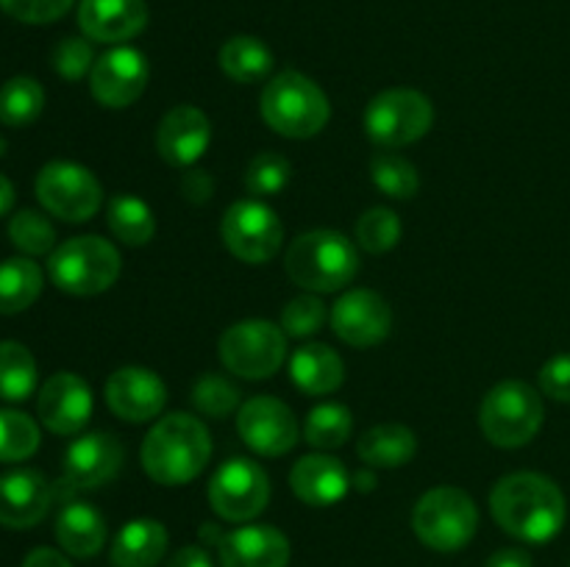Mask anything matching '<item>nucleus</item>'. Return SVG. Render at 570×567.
<instances>
[{"label": "nucleus", "instance_id": "de8ad7c7", "mask_svg": "<svg viewBox=\"0 0 570 567\" xmlns=\"http://www.w3.org/2000/svg\"><path fill=\"white\" fill-rule=\"evenodd\" d=\"M22 567H72V565L67 561L65 554H59V550L33 548L31 554L26 556V561H22Z\"/></svg>", "mask_w": 570, "mask_h": 567}, {"label": "nucleus", "instance_id": "a878e982", "mask_svg": "<svg viewBox=\"0 0 570 567\" xmlns=\"http://www.w3.org/2000/svg\"><path fill=\"white\" fill-rule=\"evenodd\" d=\"M289 376L295 387L306 395H328L340 389L345 378V365L332 348L321 342H309L298 348L289 359Z\"/></svg>", "mask_w": 570, "mask_h": 567}, {"label": "nucleus", "instance_id": "aec40b11", "mask_svg": "<svg viewBox=\"0 0 570 567\" xmlns=\"http://www.w3.org/2000/svg\"><path fill=\"white\" fill-rule=\"evenodd\" d=\"M53 487L39 470H14L0 476V523L9 528H31L48 515Z\"/></svg>", "mask_w": 570, "mask_h": 567}, {"label": "nucleus", "instance_id": "ea45409f", "mask_svg": "<svg viewBox=\"0 0 570 567\" xmlns=\"http://www.w3.org/2000/svg\"><path fill=\"white\" fill-rule=\"evenodd\" d=\"M328 311L326 304L315 295H298V298L289 300L282 311V331L293 339L312 337L323 328Z\"/></svg>", "mask_w": 570, "mask_h": 567}, {"label": "nucleus", "instance_id": "c03bdc74", "mask_svg": "<svg viewBox=\"0 0 570 567\" xmlns=\"http://www.w3.org/2000/svg\"><path fill=\"white\" fill-rule=\"evenodd\" d=\"M181 192L193 203H206L212 195V178L204 170H189L181 181Z\"/></svg>", "mask_w": 570, "mask_h": 567}, {"label": "nucleus", "instance_id": "79ce46f5", "mask_svg": "<svg viewBox=\"0 0 570 567\" xmlns=\"http://www.w3.org/2000/svg\"><path fill=\"white\" fill-rule=\"evenodd\" d=\"M72 0H0V9L9 17L20 22H31V26H45L59 17L67 14Z\"/></svg>", "mask_w": 570, "mask_h": 567}, {"label": "nucleus", "instance_id": "2eb2a0df", "mask_svg": "<svg viewBox=\"0 0 570 567\" xmlns=\"http://www.w3.org/2000/svg\"><path fill=\"white\" fill-rule=\"evenodd\" d=\"M150 64L137 48H115L95 61L89 72V87L95 100L106 109H126L134 100L142 98L148 87Z\"/></svg>", "mask_w": 570, "mask_h": 567}, {"label": "nucleus", "instance_id": "20e7f679", "mask_svg": "<svg viewBox=\"0 0 570 567\" xmlns=\"http://www.w3.org/2000/svg\"><path fill=\"white\" fill-rule=\"evenodd\" d=\"M262 117L282 137L309 139L326 128L332 106L312 78L284 70L262 92Z\"/></svg>", "mask_w": 570, "mask_h": 567}, {"label": "nucleus", "instance_id": "ddd939ff", "mask_svg": "<svg viewBox=\"0 0 570 567\" xmlns=\"http://www.w3.org/2000/svg\"><path fill=\"white\" fill-rule=\"evenodd\" d=\"M237 431L243 442L262 456H284L298 442V420L293 409L271 395H256L239 406Z\"/></svg>", "mask_w": 570, "mask_h": 567}, {"label": "nucleus", "instance_id": "473e14b6", "mask_svg": "<svg viewBox=\"0 0 570 567\" xmlns=\"http://www.w3.org/2000/svg\"><path fill=\"white\" fill-rule=\"evenodd\" d=\"M371 178L393 200H410L421 189V176H417L415 165L393 150H382L373 156Z\"/></svg>", "mask_w": 570, "mask_h": 567}, {"label": "nucleus", "instance_id": "0eeeda50", "mask_svg": "<svg viewBox=\"0 0 570 567\" xmlns=\"http://www.w3.org/2000/svg\"><path fill=\"white\" fill-rule=\"evenodd\" d=\"M48 276L61 292L100 295L120 276V253L109 239L72 237L50 253Z\"/></svg>", "mask_w": 570, "mask_h": 567}, {"label": "nucleus", "instance_id": "f257e3e1", "mask_svg": "<svg viewBox=\"0 0 570 567\" xmlns=\"http://www.w3.org/2000/svg\"><path fill=\"white\" fill-rule=\"evenodd\" d=\"M495 523L523 543H549L566 526V495L540 472H510L490 493Z\"/></svg>", "mask_w": 570, "mask_h": 567}, {"label": "nucleus", "instance_id": "2f4dec72", "mask_svg": "<svg viewBox=\"0 0 570 567\" xmlns=\"http://www.w3.org/2000/svg\"><path fill=\"white\" fill-rule=\"evenodd\" d=\"M45 109V89L28 76H17L0 89V122L22 128L37 120Z\"/></svg>", "mask_w": 570, "mask_h": 567}, {"label": "nucleus", "instance_id": "7c9ffc66", "mask_svg": "<svg viewBox=\"0 0 570 567\" xmlns=\"http://www.w3.org/2000/svg\"><path fill=\"white\" fill-rule=\"evenodd\" d=\"M37 389V361L20 342H0V398L20 404Z\"/></svg>", "mask_w": 570, "mask_h": 567}, {"label": "nucleus", "instance_id": "cd10ccee", "mask_svg": "<svg viewBox=\"0 0 570 567\" xmlns=\"http://www.w3.org/2000/svg\"><path fill=\"white\" fill-rule=\"evenodd\" d=\"M223 72L237 83H259L271 76L273 53L256 37H234L220 48Z\"/></svg>", "mask_w": 570, "mask_h": 567}, {"label": "nucleus", "instance_id": "1a4fd4ad", "mask_svg": "<svg viewBox=\"0 0 570 567\" xmlns=\"http://www.w3.org/2000/svg\"><path fill=\"white\" fill-rule=\"evenodd\" d=\"M434 122L432 100L417 89H384L367 103L365 131L382 148H404L426 137Z\"/></svg>", "mask_w": 570, "mask_h": 567}, {"label": "nucleus", "instance_id": "f8f14e48", "mask_svg": "<svg viewBox=\"0 0 570 567\" xmlns=\"http://www.w3.org/2000/svg\"><path fill=\"white\" fill-rule=\"evenodd\" d=\"M271 500L267 472L254 459H228L209 481V504L223 520L245 523L262 515Z\"/></svg>", "mask_w": 570, "mask_h": 567}, {"label": "nucleus", "instance_id": "dca6fc26", "mask_svg": "<svg viewBox=\"0 0 570 567\" xmlns=\"http://www.w3.org/2000/svg\"><path fill=\"white\" fill-rule=\"evenodd\" d=\"M332 328L343 342L354 348H373L387 339L393 328V309L373 289H351L334 304Z\"/></svg>", "mask_w": 570, "mask_h": 567}, {"label": "nucleus", "instance_id": "f3484780", "mask_svg": "<svg viewBox=\"0 0 570 567\" xmlns=\"http://www.w3.org/2000/svg\"><path fill=\"white\" fill-rule=\"evenodd\" d=\"M37 411L48 431L70 437L83 431L92 417V389L76 372H56L42 384Z\"/></svg>", "mask_w": 570, "mask_h": 567}, {"label": "nucleus", "instance_id": "8fccbe9b", "mask_svg": "<svg viewBox=\"0 0 570 567\" xmlns=\"http://www.w3.org/2000/svg\"><path fill=\"white\" fill-rule=\"evenodd\" d=\"M373 484H376V476H373V472H367V470L354 472V487L362 489V493L373 489Z\"/></svg>", "mask_w": 570, "mask_h": 567}, {"label": "nucleus", "instance_id": "5701e85b", "mask_svg": "<svg viewBox=\"0 0 570 567\" xmlns=\"http://www.w3.org/2000/svg\"><path fill=\"white\" fill-rule=\"evenodd\" d=\"M289 484L298 500L309 506H332L348 495L351 476L345 465L334 456L312 454L295 461L293 472H289Z\"/></svg>", "mask_w": 570, "mask_h": 567}, {"label": "nucleus", "instance_id": "bb28decb", "mask_svg": "<svg viewBox=\"0 0 570 567\" xmlns=\"http://www.w3.org/2000/svg\"><path fill=\"white\" fill-rule=\"evenodd\" d=\"M360 459L367 467H404L417 454V439L412 428L401 426V422H382V426L371 428L362 434L360 445Z\"/></svg>", "mask_w": 570, "mask_h": 567}, {"label": "nucleus", "instance_id": "7ed1b4c3", "mask_svg": "<svg viewBox=\"0 0 570 567\" xmlns=\"http://www.w3.org/2000/svg\"><path fill=\"white\" fill-rule=\"evenodd\" d=\"M284 270L309 292H337L360 272V256L345 233L317 228L289 242Z\"/></svg>", "mask_w": 570, "mask_h": 567}, {"label": "nucleus", "instance_id": "6ab92c4d", "mask_svg": "<svg viewBox=\"0 0 570 567\" xmlns=\"http://www.w3.org/2000/svg\"><path fill=\"white\" fill-rule=\"evenodd\" d=\"M212 142L209 117L195 106H176L167 111L156 131V150L173 167H189L206 153Z\"/></svg>", "mask_w": 570, "mask_h": 567}, {"label": "nucleus", "instance_id": "f03ea898", "mask_svg": "<svg viewBox=\"0 0 570 567\" xmlns=\"http://www.w3.org/2000/svg\"><path fill=\"white\" fill-rule=\"evenodd\" d=\"M142 467L156 484L181 487L204 472L212 456V437L198 417L176 411L156 422L142 442Z\"/></svg>", "mask_w": 570, "mask_h": 567}, {"label": "nucleus", "instance_id": "49530a36", "mask_svg": "<svg viewBox=\"0 0 570 567\" xmlns=\"http://www.w3.org/2000/svg\"><path fill=\"white\" fill-rule=\"evenodd\" d=\"M484 567H532V556L521 548H501L490 556Z\"/></svg>", "mask_w": 570, "mask_h": 567}, {"label": "nucleus", "instance_id": "b1692460", "mask_svg": "<svg viewBox=\"0 0 570 567\" xmlns=\"http://www.w3.org/2000/svg\"><path fill=\"white\" fill-rule=\"evenodd\" d=\"M56 539L61 548L78 559H89L106 545V520L95 506L72 500L61 506L56 517Z\"/></svg>", "mask_w": 570, "mask_h": 567}, {"label": "nucleus", "instance_id": "09e8293b", "mask_svg": "<svg viewBox=\"0 0 570 567\" xmlns=\"http://www.w3.org/2000/svg\"><path fill=\"white\" fill-rule=\"evenodd\" d=\"M11 206H14V187H11L9 178L0 176V217H3Z\"/></svg>", "mask_w": 570, "mask_h": 567}, {"label": "nucleus", "instance_id": "412c9836", "mask_svg": "<svg viewBox=\"0 0 570 567\" xmlns=\"http://www.w3.org/2000/svg\"><path fill=\"white\" fill-rule=\"evenodd\" d=\"M223 567H287L289 539L276 526H243L223 534L220 545Z\"/></svg>", "mask_w": 570, "mask_h": 567}, {"label": "nucleus", "instance_id": "f704fd0d", "mask_svg": "<svg viewBox=\"0 0 570 567\" xmlns=\"http://www.w3.org/2000/svg\"><path fill=\"white\" fill-rule=\"evenodd\" d=\"M401 239V220L393 209H367L365 215L356 220V242L367 250V253H387L399 245Z\"/></svg>", "mask_w": 570, "mask_h": 567}, {"label": "nucleus", "instance_id": "a19ab883", "mask_svg": "<svg viewBox=\"0 0 570 567\" xmlns=\"http://www.w3.org/2000/svg\"><path fill=\"white\" fill-rule=\"evenodd\" d=\"M92 67L95 56L92 44H89L87 39L67 37L53 48V70L59 72L61 78H67V81H81L87 72H92Z\"/></svg>", "mask_w": 570, "mask_h": 567}, {"label": "nucleus", "instance_id": "4468645a", "mask_svg": "<svg viewBox=\"0 0 570 567\" xmlns=\"http://www.w3.org/2000/svg\"><path fill=\"white\" fill-rule=\"evenodd\" d=\"M126 450L115 434L92 431L78 437L65 454V476L61 489L67 495L81 493V489H98L109 484L120 472Z\"/></svg>", "mask_w": 570, "mask_h": 567}, {"label": "nucleus", "instance_id": "423d86ee", "mask_svg": "<svg viewBox=\"0 0 570 567\" xmlns=\"http://www.w3.org/2000/svg\"><path fill=\"white\" fill-rule=\"evenodd\" d=\"M412 528L426 548L454 554L465 548L476 534L479 509L465 489L434 487L415 504Z\"/></svg>", "mask_w": 570, "mask_h": 567}, {"label": "nucleus", "instance_id": "e433bc0d", "mask_svg": "<svg viewBox=\"0 0 570 567\" xmlns=\"http://www.w3.org/2000/svg\"><path fill=\"white\" fill-rule=\"evenodd\" d=\"M9 237L14 248H20L28 256H42L50 253L56 245V228L45 215L33 209H22L20 215L11 217L9 222Z\"/></svg>", "mask_w": 570, "mask_h": 567}, {"label": "nucleus", "instance_id": "3c124183", "mask_svg": "<svg viewBox=\"0 0 570 567\" xmlns=\"http://www.w3.org/2000/svg\"><path fill=\"white\" fill-rule=\"evenodd\" d=\"M0 153H3V139H0Z\"/></svg>", "mask_w": 570, "mask_h": 567}, {"label": "nucleus", "instance_id": "c85d7f7f", "mask_svg": "<svg viewBox=\"0 0 570 567\" xmlns=\"http://www.w3.org/2000/svg\"><path fill=\"white\" fill-rule=\"evenodd\" d=\"M106 222L120 242L134 245V248L148 245L156 233L154 209L137 195H115L109 200V209H106Z\"/></svg>", "mask_w": 570, "mask_h": 567}, {"label": "nucleus", "instance_id": "39448f33", "mask_svg": "<svg viewBox=\"0 0 570 567\" xmlns=\"http://www.w3.org/2000/svg\"><path fill=\"white\" fill-rule=\"evenodd\" d=\"M543 400L527 381H501L479 406L482 434L499 448H523L543 426Z\"/></svg>", "mask_w": 570, "mask_h": 567}, {"label": "nucleus", "instance_id": "a18cd8bd", "mask_svg": "<svg viewBox=\"0 0 570 567\" xmlns=\"http://www.w3.org/2000/svg\"><path fill=\"white\" fill-rule=\"evenodd\" d=\"M167 567H215V565H212L209 554H206L204 548H198V545H187V548L176 550V556L167 561Z\"/></svg>", "mask_w": 570, "mask_h": 567}, {"label": "nucleus", "instance_id": "9d476101", "mask_svg": "<svg viewBox=\"0 0 570 567\" xmlns=\"http://www.w3.org/2000/svg\"><path fill=\"white\" fill-rule=\"evenodd\" d=\"M220 237L239 261L265 265L282 250L284 226L265 200H237L223 215Z\"/></svg>", "mask_w": 570, "mask_h": 567}, {"label": "nucleus", "instance_id": "c9c22d12", "mask_svg": "<svg viewBox=\"0 0 570 567\" xmlns=\"http://www.w3.org/2000/svg\"><path fill=\"white\" fill-rule=\"evenodd\" d=\"M37 448V422L22 411H0V461H22Z\"/></svg>", "mask_w": 570, "mask_h": 567}, {"label": "nucleus", "instance_id": "58836bf2", "mask_svg": "<svg viewBox=\"0 0 570 567\" xmlns=\"http://www.w3.org/2000/svg\"><path fill=\"white\" fill-rule=\"evenodd\" d=\"M193 404L195 409L204 411L206 417H228L239 406V389L232 381H226L223 376L215 372H206L204 378H198V384L193 387Z\"/></svg>", "mask_w": 570, "mask_h": 567}, {"label": "nucleus", "instance_id": "a211bd4d", "mask_svg": "<svg viewBox=\"0 0 570 567\" xmlns=\"http://www.w3.org/2000/svg\"><path fill=\"white\" fill-rule=\"evenodd\" d=\"M106 404L120 420L148 422L165 409L167 387L148 367H120L106 381Z\"/></svg>", "mask_w": 570, "mask_h": 567}, {"label": "nucleus", "instance_id": "6e6552de", "mask_svg": "<svg viewBox=\"0 0 570 567\" xmlns=\"http://www.w3.org/2000/svg\"><path fill=\"white\" fill-rule=\"evenodd\" d=\"M217 354L228 372L239 378H271L287 359V334L267 320H243L226 328L217 342Z\"/></svg>", "mask_w": 570, "mask_h": 567}, {"label": "nucleus", "instance_id": "4be33fe9", "mask_svg": "<svg viewBox=\"0 0 570 567\" xmlns=\"http://www.w3.org/2000/svg\"><path fill=\"white\" fill-rule=\"evenodd\" d=\"M78 26L95 42H126L148 26L145 0H81Z\"/></svg>", "mask_w": 570, "mask_h": 567}, {"label": "nucleus", "instance_id": "4c0bfd02", "mask_svg": "<svg viewBox=\"0 0 570 567\" xmlns=\"http://www.w3.org/2000/svg\"><path fill=\"white\" fill-rule=\"evenodd\" d=\"M289 172H293V167H289L287 156L259 153L245 170V189L254 198H273L289 183Z\"/></svg>", "mask_w": 570, "mask_h": 567}, {"label": "nucleus", "instance_id": "393cba45", "mask_svg": "<svg viewBox=\"0 0 570 567\" xmlns=\"http://www.w3.org/2000/svg\"><path fill=\"white\" fill-rule=\"evenodd\" d=\"M167 550V528L159 520L126 523L111 543V565L115 567H156Z\"/></svg>", "mask_w": 570, "mask_h": 567}, {"label": "nucleus", "instance_id": "37998d69", "mask_svg": "<svg viewBox=\"0 0 570 567\" xmlns=\"http://www.w3.org/2000/svg\"><path fill=\"white\" fill-rule=\"evenodd\" d=\"M540 389L549 398L570 404V354H560L546 361L540 370Z\"/></svg>", "mask_w": 570, "mask_h": 567}, {"label": "nucleus", "instance_id": "c756f323", "mask_svg": "<svg viewBox=\"0 0 570 567\" xmlns=\"http://www.w3.org/2000/svg\"><path fill=\"white\" fill-rule=\"evenodd\" d=\"M42 292V270L31 259L0 261V315H17L33 306Z\"/></svg>", "mask_w": 570, "mask_h": 567}, {"label": "nucleus", "instance_id": "9b49d317", "mask_svg": "<svg viewBox=\"0 0 570 567\" xmlns=\"http://www.w3.org/2000/svg\"><path fill=\"white\" fill-rule=\"evenodd\" d=\"M37 198L65 222H87L104 203V189L87 167L76 161H50L37 176Z\"/></svg>", "mask_w": 570, "mask_h": 567}, {"label": "nucleus", "instance_id": "72a5a7b5", "mask_svg": "<svg viewBox=\"0 0 570 567\" xmlns=\"http://www.w3.org/2000/svg\"><path fill=\"white\" fill-rule=\"evenodd\" d=\"M351 428H354V417H351L348 406L321 404L306 417L304 434L309 445H315L321 450H332L348 442Z\"/></svg>", "mask_w": 570, "mask_h": 567}]
</instances>
